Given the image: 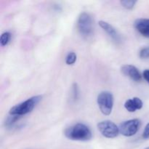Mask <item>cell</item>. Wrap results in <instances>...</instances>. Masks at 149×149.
I'll return each instance as SVG.
<instances>
[{
    "label": "cell",
    "mask_w": 149,
    "mask_h": 149,
    "mask_svg": "<svg viewBox=\"0 0 149 149\" xmlns=\"http://www.w3.org/2000/svg\"><path fill=\"white\" fill-rule=\"evenodd\" d=\"M122 7H125L127 10H132L136 4L137 1H128V0H123L120 1Z\"/></svg>",
    "instance_id": "cell-14"
},
{
    "label": "cell",
    "mask_w": 149,
    "mask_h": 149,
    "mask_svg": "<svg viewBox=\"0 0 149 149\" xmlns=\"http://www.w3.org/2000/svg\"><path fill=\"white\" fill-rule=\"evenodd\" d=\"M97 104L102 113L104 115H110L113 106V96L109 91H103L97 96Z\"/></svg>",
    "instance_id": "cell-3"
},
{
    "label": "cell",
    "mask_w": 149,
    "mask_h": 149,
    "mask_svg": "<svg viewBox=\"0 0 149 149\" xmlns=\"http://www.w3.org/2000/svg\"><path fill=\"white\" fill-rule=\"evenodd\" d=\"M97 129L103 136L107 138H114L118 136L119 129L116 125L109 120L102 121L97 124Z\"/></svg>",
    "instance_id": "cell-5"
},
{
    "label": "cell",
    "mask_w": 149,
    "mask_h": 149,
    "mask_svg": "<svg viewBox=\"0 0 149 149\" xmlns=\"http://www.w3.org/2000/svg\"><path fill=\"white\" fill-rule=\"evenodd\" d=\"M77 55L74 52H71L67 55L66 58H65V63L68 65H74L76 61H77Z\"/></svg>",
    "instance_id": "cell-13"
},
{
    "label": "cell",
    "mask_w": 149,
    "mask_h": 149,
    "mask_svg": "<svg viewBox=\"0 0 149 149\" xmlns=\"http://www.w3.org/2000/svg\"><path fill=\"white\" fill-rule=\"evenodd\" d=\"M143 103L139 97H133L128 99L125 103V108L129 112H135L137 110H140L143 108Z\"/></svg>",
    "instance_id": "cell-10"
},
{
    "label": "cell",
    "mask_w": 149,
    "mask_h": 149,
    "mask_svg": "<svg viewBox=\"0 0 149 149\" xmlns=\"http://www.w3.org/2000/svg\"><path fill=\"white\" fill-rule=\"evenodd\" d=\"M141 127V121L138 119L124 122L119 125V132L125 137H131L138 132Z\"/></svg>",
    "instance_id": "cell-6"
},
{
    "label": "cell",
    "mask_w": 149,
    "mask_h": 149,
    "mask_svg": "<svg viewBox=\"0 0 149 149\" xmlns=\"http://www.w3.org/2000/svg\"><path fill=\"white\" fill-rule=\"evenodd\" d=\"M77 28L82 36H89L93 33V19L90 14L82 13L79 15L77 21Z\"/></svg>",
    "instance_id": "cell-4"
},
{
    "label": "cell",
    "mask_w": 149,
    "mask_h": 149,
    "mask_svg": "<svg viewBox=\"0 0 149 149\" xmlns=\"http://www.w3.org/2000/svg\"><path fill=\"white\" fill-rule=\"evenodd\" d=\"M99 26L103 29L104 31L106 32L108 35L116 43H119L121 42V36L119 33V32L116 30L114 27L110 23H107L106 21L100 20L99 21Z\"/></svg>",
    "instance_id": "cell-8"
},
{
    "label": "cell",
    "mask_w": 149,
    "mask_h": 149,
    "mask_svg": "<svg viewBox=\"0 0 149 149\" xmlns=\"http://www.w3.org/2000/svg\"><path fill=\"white\" fill-rule=\"evenodd\" d=\"M140 58L142 59H146L149 58V47H144L141 49L139 52Z\"/></svg>",
    "instance_id": "cell-15"
},
{
    "label": "cell",
    "mask_w": 149,
    "mask_h": 149,
    "mask_svg": "<svg viewBox=\"0 0 149 149\" xmlns=\"http://www.w3.org/2000/svg\"><path fill=\"white\" fill-rule=\"evenodd\" d=\"M10 39H11V33L10 32H4L1 35L0 37V43L2 47L6 46L9 44Z\"/></svg>",
    "instance_id": "cell-12"
},
{
    "label": "cell",
    "mask_w": 149,
    "mask_h": 149,
    "mask_svg": "<svg viewBox=\"0 0 149 149\" xmlns=\"http://www.w3.org/2000/svg\"><path fill=\"white\" fill-rule=\"evenodd\" d=\"M143 77L149 84V69H146L143 73Z\"/></svg>",
    "instance_id": "cell-17"
},
{
    "label": "cell",
    "mask_w": 149,
    "mask_h": 149,
    "mask_svg": "<svg viewBox=\"0 0 149 149\" xmlns=\"http://www.w3.org/2000/svg\"><path fill=\"white\" fill-rule=\"evenodd\" d=\"M74 99L77 98V95H78V87H77V84H74Z\"/></svg>",
    "instance_id": "cell-18"
},
{
    "label": "cell",
    "mask_w": 149,
    "mask_h": 149,
    "mask_svg": "<svg viewBox=\"0 0 149 149\" xmlns=\"http://www.w3.org/2000/svg\"><path fill=\"white\" fill-rule=\"evenodd\" d=\"M144 149H149V146H148V147H147V148H144Z\"/></svg>",
    "instance_id": "cell-19"
},
{
    "label": "cell",
    "mask_w": 149,
    "mask_h": 149,
    "mask_svg": "<svg viewBox=\"0 0 149 149\" xmlns=\"http://www.w3.org/2000/svg\"><path fill=\"white\" fill-rule=\"evenodd\" d=\"M21 116H14V115H10V116L7 118L5 122H4V125L5 127L7 128H11L14 126L16 124V122H18L19 119H20Z\"/></svg>",
    "instance_id": "cell-11"
},
{
    "label": "cell",
    "mask_w": 149,
    "mask_h": 149,
    "mask_svg": "<svg viewBox=\"0 0 149 149\" xmlns=\"http://www.w3.org/2000/svg\"><path fill=\"white\" fill-rule=\"evenodd\" d=\"M122 74L127 77H130L132 80L135 81H140L142 79V76L139 70L132 65H124L121 68Z\"/></svg>",
    "instance_id": "cell-7"
},
{
    "label": "cell",
    "mask_w": 149,
    "mask_h": 149,
    "mask_svg": "<svg viewBox=\"0 0 149 149\" xmlns=\"http://www.w3.org/2000/svg\"><path fill=\"white\" fill-rule=\"evenodd\" d=\"M42 100V96L36 95L30 97L24 102L19 103L10 109L9 113L10 115L22 116L30 113L36 107V105Z\"/></svg>",
    "instance_id": "cell-2"
},
{
    "label": "cell",
    "mask_w": 149,
    "mask_h": 149,
    "mask_svg": "<svg viewBox=\"0 0 149 149\" xmlns=\"http://www.w3.org/2000/svg\"><path fill=\"white\" fill-rule=\"evenodd\" d=\"M143 138L144 139H148L149 138V123L146 125V128L144 129L143 133Z\"/></svg>",
    "instance_id": "cell-16"
},
{
    "label": "cell",
    "mask_w": 149,
    "mask_h": 149,
    "mask_svg": "<svg viewBox=\"0 0 149 149\" xmlns=\"http://www.w3.org/2000/svg\"><path fill=\"white\" fill-rule=\"evenodd\" d=\"M64 135L68 139L77 141H90L93 136L90 128L81 123L76 124L65 129Z\"/></svg>",
    "instance_id": "cell-1"
},
{
    "label": "cell",
    "mask_w": 149,
    "mask_h": 149,
    "mask_svg": "<svg viewBox=\"0 0 149 149\" xmlns=\"http://www.w3.org/2000/svg\"><path fill=\"white\" fill-rule=\"evenodd\" d=\"M134 26L142 36L149 38V19H138L134 23Z\"/></svg>",
    "instance_id": "cell-9"
}]
</instances>
